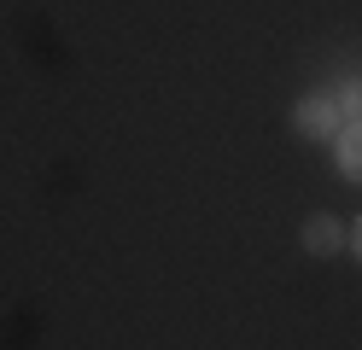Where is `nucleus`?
Instances as JSON below:
<instances>
[{
  "label": "nucleus",
  "mask_w": 362,
  "mask_h": 350,
  "mask_svg": "<svg viewBox=\"0 0 362 350\" xmlns=\"http://www.w3.org/2000/svg\"><path fill=\"white\" fill-rule=\"evenodd\" d=\"M339 129H345V111H339L333 93L315 88V93H304V100L292 105V134H298L304 146H333Z\"/></svg>",
  "instance_id": "f257e3e1"
},
{
  "label": "nucleus",
  "mask_w": 362,
  "mask_h": 350,
  "mask_svg": "<svg viewBox=\"0 0 362 350\" xmlns=\"http://www.w3.org/2000/svg\"><path fill=\"white\" fill-rule=\"evenodd\" d=\"M345 251L362 263V216H356V222H345Z\"/></svg>",
  "instance_id": "39448f33"
},
{
  "label": "nucleus",
  "mask_w": 362,
  "mask_h": 350,
  "mask_svg": "<svg viewBox=\"0 0 362 350\" xmlns=\"http://www.w3.org/2000/svg\"><path fill=\"white\" fill-rule=\"evenodd\" d=\"M333 158H339V175L345 181H362V117H351L333 140Z\"/></svg>",
  "instance_id": "7ed1b4c3"
},
{
  "label": "nucleus",
  "mask_w": 362,
  "mask_h": 350,
  "mask_svg": "<svg viewBox=\"0 0 362 350\" xmlns=\"http://www.w3.org/2000/svg\"><path fill=\"white\" fill-rule=\"evenodd\" d=\"M298 245L310 257H339L345 251V222H339L333 210H310V216L298 222Z\"/></svg>",
  "instance_id": "f03ea898"
},
{
  "label": "nucleus",
  "mask_w": 362,
  "mask_h": 350,
  "mask_svg": "<svg viewBox=\"0 0 362 350\" xmlns=\"http://www.w3.org/2000/svg\"><path fill=\"white\" fill-rule=\"evenodd\" d=\"M333 100H339V111H345V123H351V117H362V76H345V88H339Z\"/></svg>",
  "instance_id": "20e7f679"
}]
</instances>
